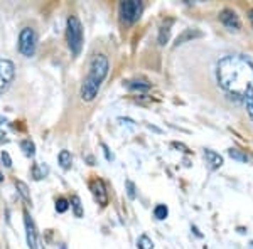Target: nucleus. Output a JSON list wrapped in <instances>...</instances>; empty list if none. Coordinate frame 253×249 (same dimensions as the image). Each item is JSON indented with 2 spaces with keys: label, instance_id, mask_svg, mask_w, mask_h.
Segmentation results:
<instances>
[{
  "label": "nucleus",
  "instance_id": "obj_9",
  "mask_svg": "<svg viewBox=\"0 0 253 249\" xmlns=\"http://www.w3.org/2000/svg\"><path fill=\"white\" fill-rule=\"evenodd\" d=\"M219 20H221V22L230 31H240V26H242V24H240L238 15H236V12H233L231 9L221 10V14H219Z\"/></svg>",
  "mask_w": 253,
  "mask_h": 249
},
{
  "label": "nucleus",
  "instance_id": "obj_7",
  "mask_svg": "<svg viewBox=\"0 0 253 249\" xmlns=\"http://www.w3.org/2000/svg\"><path fill=\"white\" fill-rule=\"evenodd\" d=\"M24 226H26L27 246H29V249H38V232H36L34 220L31 219L27 211H24Z\"/></svg>",
  "mask_w": 253,
  "mask_h": 249
},
{
  "label": "nucleus",
  "instance_id": "obj_11",
  "mask_svg": "<svg viewBox=\"0 0 253 249\" xmlns=\"http://www.w3.org/2000/svg\"><path fill=\"white\" fill-rule=\"evenodd\" d=\"M194 37H203V32H199L196 29H187L177 37V40H175V46H179V44H184V42H187V40H191Z\"/></svg>",
  "mask_w": 253,
  "mask_h": 249
},
{
  "label": "nucleus",
  "instance_id": "obj_3",
  "mask_svg": "<svg viewBox=\"0 0 253 249\" xmlns=\"http://www.w3.org/2000/svg\"><path fill=\"white\" fill-rule=\"evenodd\" d=\"M68 46L73 56H78L83 47V27L76 15H71L68 19V31H66Z\"/></svg>",
  "mask_w": 253,
  "mask_h": 249
},
{
  "label": "nucleus",
  "instance_id": "obj_16",
  "mask_svg": "<svg viewBox=\"0 0 253 249\" xmlns=\"http://www.w3.org/2000/svg\"><path fill=\"white\" fill-rule=\"evenodd\" d=\"M228 155H230L231 158H235V160L242 162V163H247L248 160H250V157H248L247 153H243L242 150H238V148H231V150H228Z\"/></svg>",
  "mask_w": 253,
  "mask_h": 249
},
{
  "label": "nucleus",
  "instance_id": "obj_5",
  "mask_svg": "<svg viewBox=\"0 0 253 249\" xmlns=\"http://www.w3.org/2000/svg\"><path fill=\"white\" fill-rule=\"evenodd\" d=\"M36 46H38V36L36 32L31 29V27H26L22 29L19 36V51L22 56L26 58H32L36 52Z\"/></svg>",
  "mask_w": 253,
  "mask_h": 249
},
{
  "label": "nucleus",
  "instance_id": "obj_20",
  "mask_svg": "<svg viewBox=\"0 0 253 249\" xmlns=\"http://www.w3.org/2000/svg\"><path fill=\"white\" fill-rule=\"evenodd\" d=\"M154 244L152 241H150V238H147V236H140L138 238V249H152Z\"/></svg>",
  "mask_w": 253,
  "mask_h": 249
},
{
  "label": "nucleus",
  "instance_id": "obj_22",
  "mask_svg": "<svg viewBox=\"0 0 253 249\" xmlns=\"http://www.w3.org/2000/svg\"><path fill=\"white\" fill-rule=\"evenodd\" d=\"M245 103H247V109H248V113H250V116H252V120H253V95L248 96V98H245Z\"/></svg>",
  "mask_w": 253,
  "mask_h": 249
},
{
  "label": "nucleus",
  "instance_id": "obj_21",
  "mask_svg": "<svg viewBox=\"0 0 253 249\" xmlns=\"http://www.w3.org/2000/svg\"><path fill=\"white\" fill-rule=\"evenodd\" d=\"M68 207H69V204H68L66 199H59V201L56 202V211L58 212H66Z\"/></svg>",
  "mask_w": 253,
  "mask_h": 249
},
{
  "label": "nucleus",
  "instance_id": "obj_12",
  "mask_svg": "<svg viewBox=\"0 0 253 249\" xmlns=\"http://www.w3.org/2000/svg\"><path fill=\"white\" fill-rule=\"evenodd\" d=\"M59 163H61V167H63L64 170H69L71 169V165H73V157H71V153L68 152V150H61V153H59Z\"/></svg>",
  "mask_w": 253,
  "mask_h": 249
},
{
  "label": "nucleus",
  "instance_id": "obj_25",
  "mask_svg": "<svg viewBox=\"0 0 253 249\" xmlns=\"http://www.w3.org/2000/svg\"><path fill=\"white\" fill-rule=\"evenodd\" d=\"M101 146H103V150H105V155H107V158H108V160H113V155H110L108 148H107V145H101Z\"/></svg>",
  "mask_w": 253,
  "mask_h": 249
},
{
  "label": "nucleus",
  "instance_id": "obj_6",
  "mask_svg": "<svg viewBox=\"0 0 253 249\" xmlns=\"http://www.w3.org/2000/svg\"><path fill=\"white\" fill-rule=\"evenodd\" d=\"M14 76H15L14 63L7 59H0V95H3L7 91V88L14 81Z\"/></svg>",
  "mask_w": 253,
  "mask_h": 249
},
{
  "label": "nucleus",
  "instance_id": "obj_2",
  "mask_svg": "<svg viewBox=\"0 0 253 249\" xmlns=\"http://www.w3.org/2000/svg\"><path fill=\"white\" fill-rule=\"evenodd\" d=\"M107 74H108V59L103 54L95 56L91 64H89V72L86 79L83 81V86H81V98L84 101L95 100Z\"/></svg>",
  "mask_w": 253,
  "mask_h": 249
},
{
  "label": "nucleus",
  "instance_id": "obj_8",
  "mask_svg": "<svg viewBox=\"0 0 253 249\" xmlns=\"http://www.w3.org/2000/svg\"><path fill=\"white\" fill-rule=\"evenodd\" d=\"M89 189H91L93 195H95V199L98 201L100 206H107V204H108V194H107V189H105L103 180H100V178L91 180V183H89Z\"/></svg>",
  "mask_w": 253,
  "mask_h": 249
},
{
  "label": "nucleus",
  "instance_id": "obj_19",
  "mask_svg": "<svg viewBox=\"0 0 253 249\" xmlns=\"http://www.w3.org/2000/svg\"><path fill=\"white\" fill-rule=\"evenodd\" d=\"M167 214H169V211H167V207L166 206H157L156 209H154V215L159 219V220H162V219H166L167 217Z\"/></svg>",
  "mask_w": 253,
  "mask_h": 249
},
{
  "label": "nucleus",
  "instance_id": "obj_28",
  "mask_svg": "<svg viewBox=\"0 0 253 249\" xmlns=\"http://www.w3.org/2000/svg\"><path fill=\"white\" fill-rule=\"evenodd\" d=\"M0 182H3V175L2 174H0Z\"/></svg>",
  "mask_w": 253,
  "mask_h": 249
},
{
  "label": "nucleus",
  "instance_id": "obj_13",
  "mask_svg": "<svg viewBox=\"0 0 253 249\" xmlns=\"http://www.w3.org/2000/svg\"><path fill=\"white\" fill-rule=\"evenodd\" d=\"M15 187H17L19 194L22 195L24 201H26L27 204H31V192H29V187H27V183H24L22 180H17V182H15Z\"/></svg>",
  "mask_w": 253,
  "mask_h": 249
},
{
  "label": "nucleus",
  "instance_id": "obj_29",
  "mask_svg": "<svg viewBox=\"0 0 253 249\" xmlns=\"http://www.w3.org/2000/svg\"><path fill=\"white\" fill-rule=\"evenodd\" d=\"M59 249H68V248H66V246H64V244H63V246H61Z\"/></svg>",
  "mask_w": 253,
  "mask_h": 249
},
{
  "label": "nucleus",
  "instance_id": "obj_15",
  "mask_svg": "<svg viewBox=\"0 0 253 249\" xmlns=\"http://www.w3.org/2000/svg\"><path fill=\"white\" fill-rule=\"evenodd\" d=\"M20 148H22V152H24L26 157H34V155H36V145L32 143L31 140L20 142Z\"/></svg>",
  "mask_w": 253,
  "mask_h": 249
},
{
  "label": "nucleus",
  "instance_id": "obj_17",
  "mask_svg": "<svg viewBox=\"0 0 253 249\" xmlns=\"http://www.w3.org/2000/svg\"><path fill=\"white\" fill-rule=\"evenodd\" d=\"M71 207L75 211V215L76 217H83V206H81V201L78 195H73L71 197Z\"/></svg>",
  "mask_w": 253,
  "mask_h": 249
},
{
  "label": "nucleus",
  "instance_id": "obj_30",
  "mask_svg": "<svg viewBox=\"0 0 253 249\" xmlns=\"http://www.w3.org/2000/svg\"><path fill=\"white\" fill-rule=\"evenodd\" d=\"M250 244H252V249H253V243H250Z\"/></svg>",
  "mask_w": 253,
  "mask_h": 249
},
{
  "label": "nucleus",
  "instance_id": "obj_24",
  "mask_svg": "<svg viewBox=\"0 0 253 249\" xmlns=\"http://www.w3.org/2000/svg\"><path fill=\"white\" fill-rule=\"evenodd\" d=\"M2 160L5 162V167H12V160H10V157L7 152H2Z\"/></svg>",
  "mask_w": 253,
  "mask_h": 249
},
{
  "label": "nucleus",
  "instance_id": "obj_26",
  "mask_svg": "<svg viewBox=\"0 0 253 249\" xmlns=\"http://www.w3.org/2000/svg\"><path fill=\"white\" fill-rule=\"evenodd\" d=\"M3 138H5V132H3V130H0V140H3Z\"/></svg>",
  "mask_w": 253,
  "mask_h": 249
},
{
  "label": "nucleus",
  "instance_id": "obj_27",
  "mask_svg": "<svg viewBox=\"0 0 253 249\" xmlns=\"http://www.w3.org/2000/svg\"><path fill=\"white\" fill-rule=\"evenodd\" d=\"M250 20H252V24H253V10H250Z\"/></svg>",
  "mask_w": 253,
  "mask_h": 249
},
{
  "label": "nucleus",
  "instance_id": "obj_10",
  "mask_svg": "<svg viewBox=\"0 0 253 249\" xmlns=\"http://www.w3.org/2000/svg\"><path fill=\"white\" fill-rule=\"evenodd\" d=\"M205 158L206 163L210 167V170H216L223 165V157L219 153L213 152V150H205Z\"/></svg>",
  "mask_w": 253,
  "mask_h": 249
},
{
  "label": "nucleus",
  "instance_id": "obj_1",
  "mask_svg": "<svg viewBox=\"0 0 253 249\" xmlns=\"http://www.w3.org/2000/svg\"><path fill=\"white\" fill-rule=\"evenodd\" d=\"M218 81L230 95L248 98L253 95V63L245 56H226L218 63Z\"/></svg>",
  "mask_w": 253,
  "mask_h": 249
},
{
  "label": "nucleus",
  "instance_id": "obj_23",
  "mask_svg": "<svg viewBox=\"0 0 253 249\" xmlns=\"http://www.w3.org/2000/svg\"><path fill=\"white\" fill-rule=\"evenodd\" d=\"M126 189H128V197L135 199V187H133L132 182H126Z\"/></svg>",
  "mask_w": 253,
  "mask_h": 249
},
{
  "label": "nucleus",
  "instance_id": "obj_14",
  "mask_svg": "<svg viewBox=\"0 0 253 249\" xmlns=\"http://www.w3.org/2000/svg\"><path fill=\"white\" fill-rule=\"evenodd\" d=\"M170 26H172V20H169V22H167V26H162L161 27V32H159V44H161V46H164L167 40H169Z\"/></svg>",
  "mask_w": 253,
  "mask_h": 249
},
{
  "label": "nucleus",
  "instance_id": "obj_4",
  "mask_svg": "<svg viewBox=\"0 0 253 249\" xmlns=\"http://www.w3.org/2000/svg\"><path fill=\"white\" fill-rule=\"evenodd\" d=\"M120 17L126 24H133L140 19V14L144 10V5L138 0H125L120 3Z\"/></svg>",
  "mask_w": 253,
  "mask_h": 249
},
{
  "label": "nucleus",
  "instance_id": "obj_18",
  "mask_svg": "<svg viewBox=\"0 0 253 249\" xmlns=\"http://www.w3.org/2000/svg\"><path fill=\"white\" fill-rule=\"evenodd\" d=\"M126 86H128V89H132V91H147L150 88V84L142 83V81H133V83H128Z\"/></svg>",
  "mask_w": 253,
  "mask_h": 249
}]
</instances>
